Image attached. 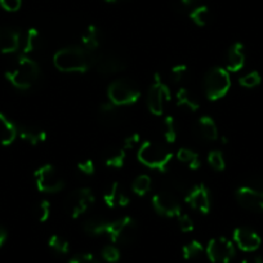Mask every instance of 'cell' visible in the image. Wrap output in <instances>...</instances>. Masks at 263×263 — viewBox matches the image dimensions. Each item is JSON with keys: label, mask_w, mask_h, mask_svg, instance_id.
<instances>
[{"label": "cell", "mask_w": 263, "mask_h": 263, "mask_svg": "<svg viewBox=\"0 0 263 263\" xmlns=\"http://www.w3.org/2000/svg\"><path fill=\"white\" fill-rule=\"evenodd\" d=\"M93 54L83 47L62 48L55 52L53 63L62 72H85L92 66Z\"/></svg>", "instance_id": "1"}, {"label": "cell", "mask_w": 263, "mask_h": 263, "mask_svg": "<svg viewBox=\"0 0 263 263\" xmlns=\"http://www.w3.org/2000/svg\"><path fill=\"white\" fill-rule=\"evenodd\" d=\"M40 67L34 60L21 55L17 58L6 71V78L17 89H30L37 82Z\"/></svg>", "instance_id": "2"}, {"label": "cell", "mask_w": 263, "mask_h": 263, "mask_svg": "<svg viewBox=\"0 0 263 263\" xmlns=\"http://www.w3.org/2000/svg\"><path fill=\"white\" fill-rule=\"evenodd\" d=\"M137 156L140 163H142L143 165L164 172L168 168L169 163L173 158V154L161 143L146 141L138 150Z\"/></svg>", "instance_id": "3"}, {"label": "cell", "mask_w": 263, "mask_h": 263, "mask_svg": "<svg viewBox=\"0 0 263 263\" xmlns=\"http://www.w3.org/2000/svg\"><path fill=\"white\" fill-rule=\"evenodd\" d=\"M231 87V79L227 70L222 67H213L204 78V90L211 101H217L224 97Z\"/></svg>", "instance_id": "4"}, {"label": "cell", "mask_w": 263, "mask_h": 263, "mask_svg": "<svg viewBox=\"0 0 263 263\" xmlns=\"http://www.w3.org/2000/svg\"><path fill=\"white\" fill-rule=\"evenodd\" d=\"M108 101L116 106L133 105L140 98L141 92L137 85L130 80L118 79L108 85Z\"/></svg>", "instance_id": "5"}, {"label": "cell", "mask_w": 263, "mask_h": 263, "mask_svg": "<svg viewBox=\"0 0 263 263\" xmlns=\"http://www.w3.org/2000/svg\"><path fill=\"white\" fill-rule=\"evenodd\" d=\"M138 234V226L132 217H123L114 222H108L106 235L111 241L119 245H129L135 241Z\"/></svg>", "instance_id": "6"}, {"label": "cell", "mask_w": 263, "mask_h": 263, "mask_svg": "<svg viewBox=\"0 0 263 263\" xmlns=\"http://www.w3.org/2000/svg\"><path fill=\"white\" fill-rule=\"evenodd\" d=\"M171 90L169 87L163 82L160 74L156 72L154 75V84L151 85L147 93V107L151 114L156 116L163 115L166 103L171 101Z\"/></svg>", "instance_id": "7"}, {"label": "cell", "mask_w": 263, "mask_h": 263, "mask_svg": "<svg viewBox=\"0 0 263 263\" xmlns=\"http://www.w3.org/2000/svg\"><path fill=\"white\" fill-rule=\"evenodd\" d=\"M93 203H95L93 191L88 187H83V189L75 190L67 196L65 209L72 218H78L84 214L92 206Z\"/></svg>", "instance_id": "8"}, {"label": "cell", "mask_w": 263, "mask_h": 263, "mask_svg": "<svg viewBox=\"0 0 263 263\" xmlns=\"http://www.w3.org/2000/svg\"><path fill=\"white\" fill-rule=\"evenodd\" d=\"M35 179H36V186L40 191L48 192V194H55L61 191L65 186L62 177L60 176L53 165H43L35 172Z\"/></svg>", "instance_id": "9"}, {"label": "cell", "mask_w": 263, "mask_h": 263, "mask_svg": "<svg viewBox=\"0 0 263 263\" xmlns=\"http://www.w3.org/2000/svg\"><path fill=\"white\" fill-rule=\"evenodd\" d=\"M206 255L212 263H230L235 257V247L226 237H216L206 245Z\"/></svg>", "instance_id": "10"}, {"label": "cell", "mask_w": 263, "mask_h": 263, "mask_svg": "<svg viewBox=\"0 0 263 263\" xmlns=\"http://www.w3.org/2000/svg\"><path fill=\"white\" fill-rule=\"evenodd\" d=\"M92 65L95 66V69L97 70L98 74L105 75V77L114 75L125 69V61L120 55L108 52L93 55Z\"/></svg>", "instance_id": "11"}, {"label": "cell", "mask_w": 263, "mask_h": 263, "mask_svg": "<svg viewBox=\"0 0 263 263\" xmlns=\"http://www.w3.org/2000/svg\"><path fill=\"white\" fill-rule=\"evenodd\" d=\"M153 206L159 214L165 217H178L182 213L179 201L169 192L163 191L154 195Z\"/></svg>", "instance_id": "12"}, {"label": "cell", "mask_w": 263, "mask_h": 263, "mask_svg": "<svg viewBox=\"0 0 263 263\" xmlns=\"http://www.w3.org/2000/svg\"><path fill=\"white\" fill-rule=\"evenodd\" d=\"M186 203L195 211L206 214L211 211V195L204 183L196 184L189 191L186 196Z\"/></svg>", "instance_id": "13"}, {"label": "cell", "mask_w": 263, "mask_h": 263, "mask_svg": "<svg viewBox=\"0 0 263 263\" xmlns=\"http://www.w3.org/2000/svg\"><path fill=\"white\" fill-rule=\"evenodd\" d=\"M236 199L240 205L252 212H263V195L248 187L247 184L236 190Z\"/></svg>", "instance_id": "14"}, {"label": "cell", "mask_w": 263, "mask_h": 263, "mask_svg": "<svg viewBox=\"0 0 263 263\" xmlns=\"http://www.w3.org/2000/svg\"><path fill=\"white\" fill-rule=\"evenodd\" d=\"M234 240L237 247L244 252H254L262 242L259 235L247 227H237L234 231Z\"/></svg>", "instance_id": "15"}, {"label": "cell", "mask_w": 263, "mask_h": 263, "mask_svg": "<svg viewBox=\"0 0 263 263\" xmlns=\"http://www.w3.org/2000/svg\"><path fill=\"white\" fill-rule=\"evenodd\" d=\"M103 200L108 208H115L116 205L126 206L129 204V197L124 194L123 190H120L118 182H112L106 187Z\"/></svg>", "instance_id": "16"}, {"label": "cell", "mask_w": 263, "mask_h": 263, "mask_svg": "<svg viewBox=\"0 0 263 263\" xmlns=\"http://www.w3.org/2000/svg\"><path fill=\"white\" fill-rule=\"evenodd\" d=\"M245 65V54L244 45L241 43H235L227 52L226 58V69L227 71L236 72L244 67Z\"/></svg>", "instance_id": "17"}, {"label": "cell", "mask_w": 263, "mask_h": 263, "mask_svg": "<svg viewBox=\"0 0 263 263\" xmlns=\"http://www.w3.org/2000/svg\"><path fill=\"white\" fill-rule=\"evenodd\" d=\"M20 47V34L9 27H0V52L13 53Z\"/></svg>", "instance_id": "18"}, {"label": "cell", "mask_w": 263, "mask_h": 263, "mask_svg": "<svg viewBox=\"0 0 263 263\" xmlns=\"http://www.w3.org/2000/svg\"><path fill=\"white\" fill-rule=\"evenodd\" d=\"M17 133L20 137L26 142L31 143V145H39V143L44 142L47 140V133L43 129L37 128L34 125H21L17 128Z\"/></svg>", "instance_id": "19"}, {"label": "cell", "mask_w": 263, "mask_h": 263, "mask_svg": "<svg viewBox=\"0 0 263 263\" xmlns=\"http://www.w3.org/2000/svg\"><path fill=\"white\" fill-rule=\"evenodd\" d=\"M197 135L200 136L203 140L206 141H216L218 138V128L211 116H203L199 119L196 125Z\"/></svg>", "instance_id": "20"}, {"label": "cell", "mask_w": 263, "mask_h": 263, "mask_svg": "<svg viewBox=\"0 0 263 263\" xmlns=\"http://www.w3.org/2000/svg\"><path fill=\"white\" fill-rule=\"evenodd\" d=\"M17 128L6 115L0 112V145L8 146L14 142L17 137Z\"/></svg>", "instance_id": "21"}, {"label": "cell", "mask_w": 263, "mask_h": 263, "mask_svg": "<svg viewBox=\"0 0 263 263\" xmlns=\"http://www.w3.org/2000/svg\"><path fill=\"white\" fill-rule=\"evenodd\" d=\"M126 153L123 147L119 146H110L103 154V160L106 165L111 168H121L125 163Z\"/></svg>", "instance_id": "22"}, {"label": "cell", "mask_w": 263, "mask_h": 263, "mask_svg": "<svg viewBox=\"0 0 263 263\" xmlns=\"http://www.w3.org/2000/svg\"><path fill=\"white\" fill-rule=\"evenodd\" d=\"M108 222L102 217H90L84 222V230L87 234L98 236V235L106 234Z\"/></svg>", "instance_id": "23"}, {"label": "cell", "mask_w": 263, "mask_h": 263, "mask_svg": "<svg viewBox=\"0 0 263 263\" xmlns=\"http://www.w3.org/2000/svg\"><path fill=\"white\" fill-rule=\"evenodd\" d=\"M83 45L87 50L93 52L97 49L101 44V32L96 26H89L82 36Z\"/></svg>", "instance_id": "24"}, {"label": "cell", "mask_w": 263, "mask_h": 263, "mask_svg": "<svg viewBox=\"0 0 263 263\" xmlns=\"http://www.w3.org/2000/svg\"><path fill=\"white\" fill-rule=\"evenodd\" d=\"M177 105H178L179 107L187 108V110L192 111V112L197 111L199 107H200V105H199L196 98H195L186 88H181V89L177 92Z\"/></svg>", "instance_id": "25"}, {"label": "cell", "mask_w": 263, "mask_h": 263, "mask_svg": "<svg viewBox=\"0 0 263 263\" xmlns=\"http://www.w3.org/2000/svg\"><path fill=\"white\" fill-rule=\"evenodd\" d=\"M177 158L181 163L186 164L190 169H197L201 164L199 155L190 148H179L177 153Z\"/></svg>", "instance_id": "26"}, {"label": "cell", "mask_w": 263, "mask_h": 263, "mask_svg": "<svg viewBox=\"0 0 263 263\" xmlns=\"http://www.w3.org/2000/svg\"><path fill=\"white\" fill-rule=\"evenodd\" d=\"M100 116H101V120L103 123H108V124H112L114 121L118 120V106L114 105L112 102H105L100 106Z\"/></svg>", "instance_id": "27"}, {"label": "cell", "mask_w": 263, "mask_h": 263, "mask_svg": "<svg viewBox=\"0 0 263 263\" xmlns=\"http://www.w3.org/2000/svg\"><path fill=\"white\" fill-rule=\"evenodd\" d=\"M190 17H191L192 21L197 25V26H206L211 21V11L206 6H200L196 7L194 11L190 13Z\"/></svg>", "instance_id": "28"}, {"label": "cell", "mask_w": 263, "mask_h": 263, "mask_svg": "<svg viewBox=\"0 0 263 263\" xmlns=\"http://www.w3.org/2000/svg\"><path fill=\"white\" fill-rule=\"evenodd\" d=\"M203 252V244H201L200 241H197V240H192L191 242H189V244H186L182 248V255H183L184 259L187 260L196 259L197 257H200Z\"/></svg>", "instance_id": "29"}, {"label": "cell", "mask_w": 263, "mask_h": 263, "mask_svg": "<svg viewBox=\"0 0 263 263\" xmlns=\"http://www.w3.org/2000/svg\"><path fill=\"white\" fill-rule=\"evenodd\" d=\"M132 190L136 195H140V196H143V195L147 194L151 190V178L147 174H141L137 178L133 181L132 183Z\"/></svg>", "instance_id": "30"}, {"label": "cell", "mask_w": 263, "mask_h": 263, "mask_svg": "<svg viewBox=\"0 0 263 263\" xmlns=\"http://www.w3.org/2000/svg\"><path fill=\"white\" fill-rule=\"evenodd\" d=\"M42 44V37H40V32L36 29H30L27 31L26 40H25V47L24 52L25 53H31L34 50H36L37 48Z\"/></svg>", "instance_id": "31"}, {"label": "cell", "mask_w": 263, "mask_h": 263, "mask_svg": "<svg viewBox=\"0 0 263 263\" xmlns=\"http://www.w3.org/2000/svg\"><path fill=\"white\" fill-rule=\"evenodd\" d=\"M48 245L58 254H67L70 250L69 241L63 239L62 236H58V235H52L48 240Z\"/></svg>", "instance_id": "32"}, {"label": "cell", "mask_w": 263, "mask_h": 263, "mask_svg": "<svg viewBox=\"0 0 263 263\" xmlns=\"http://www.w3.org/2000/svg\"><path fill=\"white\" fill-rule=\"evenodd\" d=\"M163 132L164 138L168 143L176 142L177 140V128L176 121H174L173 116H166L163 121Z\"/></svg>", "instance_id": "33"}, {"label": "cell", "mask_w": 263, "mask_h": 263, "mask_svg": "<svg viewBox=\"0 0 263 263\" xmlns=\"http://www.w3.org/2000/svg\"><path fill=\"white\" fill-rule=\"evenodd\" d=\"M208 163L214 171H223L224 166H226V163H224L223 154L218 150H213L208 154Z\"/></svg>", "instance_id": "34"}, {"label": "cell", "mask_w": 263, "mask_h": 263, "mask_svg": "<svg viewBox=\"0 0 263 263\" xmlns=\"http://www.w3.org/2000/svg\"><path fill=\"white\" fill-rule=\"evenodd\" d=\"M260 82H262V78H260V74L258 71L249 72V74H247V75H244L242 78H240V80H239V83L241 87L249 88V89L258 87V85L260 84Z\"/></svg>", "instance_id": "35"}, {"label": "cell", "mask_w": 263, "mask_h": 263, "mask_svg": "<svg viewBox=\"0 0 263 263\" xmlns=\"http://www.w3.org/2000/svg\"><path fill=\"white\" fill-rule=\"evenodd\" d=\"M101 255L108 263H116L120 259V252L114 245H107V247L103 248L102 252H101Z\"/></svg>", "instance_id": "36"}, {"label": "cell", "mask_w": 263, "mask_h": 263, "mask_svg": "<svg viewBox=\"0 0 263 263\" xmlns=\"http://www.w3.org/2000/svg\"><path fill=\"white\" fill-rule=\"evenodd\" d=\"M187 74H189V69H187L186 65H177L174 66L171 71L172 80H173L176 84H179V83H183L186 80Z\"/></svg>", "instance_id": "37"}, {"label": "cell", "mask_w": 263, "mask_h": 263, "mask_svg": "<svg viewBox=\"0 0 263 263\" xmlns=\"http://www.w3.org/2000/svg\"><path fill=\"white\" fill-rule=\"evenodd\" d=\"M36 216L40 222H47L50 217V203L47 200H43L36 206Z\"/></svg>", "instance_id": "38"}, {"label": "cell", "mask_w": 263, "mask_h": 263, "mask_svg": "<svg viewBox=\"0 0 263 263\" xmlns=\"http://www.w3.org/2000/svg\"><path fill=\"white\" fill-rule=\"evenodd\" d=\"M177 218H178V227L182 232L194 231L195 224H194V221H192L191 217L187 216V214L181 213L178 217H177Z\"/></svg>", "instance_id": "39"}, {"label": "cell", "mask_w": 263, "mask_h": 263, "mask_svg": "<svg viewBox=\"0 0 263 263\" xmlns=\"http://www.w3.org/2000/svg\"><path fill=\"white\" fill-rule=\"evenodd\" d=\"M69 263H100L97 258L90 253H82V254H77L69 260Z\"/></svg>", "instance_id": "40"}, {"label": "cell", "mask_w": 263, "mask_h": 263, "mask_svg": "<svg viewBox=\"0 0 263 263\" xmlns=\"http://www.w3.org/2000/svg\"><path fill=\"white\" fill-rule=\"evenodd\" d=\"M21 4L22 0H0V7L7 12H17Z\"/></svg>", "instance_id": "41"}, {"label": "cell", "mask_w": 263, "mask_h": 263, "mask_svg": "<svg viewBox=\"0 0 263 263\" xmlns=\"http://www.w3.org/2000/svg\"><path fill=\"white\" fill-rule=\"evenodd\" d=\"M140 141H141L140 135H138V133H133V135L128 136V137H126L125 140H124L123 148L125 151L126 150H132V148H135L136 146H137L138 143H140Z\"/></svg>", "instance_id": "42"}, {"label": "cell", "mask_w": 263, "mask_h": 263, "mask_svg": "<svg viewBox=\"0 0 263 263\" xmlns=\"http://www.w3.org/2000/svg\"><path fill=\"white\" fill-rule=\"evenodd\" d=\"M78 169H79L82 173L87 174V176H92L96 171V166L92 160H84V161H80V163L78 164Z\"/></svg>", "instance_id": "43"}, {"label": "cell", "mask_w": 263, "mask_h": 263, "mask_svg": "<svg viewBox=\"0 0 263 263\" xmlns=\"http://www.w3.org/2000/svg\"><path fill=\"white\" fill-rule=\"evenodd\" d=\"M248 187H250L252 190L257 191L258 194L263 195V179L262 178H254L247 184Z\"/></svg>", "instance_id": "44"}, {"label": "cell", "mask_w": 263, "mask_h": 263, "mask_svg": "<svg viewBox=\"0 0 263 263\" xmlns=\"http://www.w3.org/2000/svg\"><path fill=\"white\" fill-rule=\"evenodd\" d=\"M241 263H263V260L258 255H252V257H247L245 259H242Z\"/></svg>", "instance_id": "45"}, {"label": "cell", "mask_w": 263, "mask_h": 263, "mask_svg": "<svg viewBox=\"0 0 263 263\" xmlns=\"http://www.w3.org/2000/svg\"><path fill=\"white\" fill-rule=\"evenodd\" d=\"M7 240V232L3 227H0V248L3 247V244Z\"/></svg>", "instance_id": "46"}, {"label": "cell", "mask_w": 263, "mask_h": 263, "mask_svg": "<svg viewBox=\"0 0 263 263\" xmlns=\"http://www.w3.org/2000/svg\"><path fill=\"white\" fill-rule=\"evenodd\" d=\"M197 2H200V0H182V3L186 6H192V4H196Z\"/></svg>", "instance_id": "47"}, {"label": "cell", "mask_w": 263, "mask_h": 263, "mask_svg": "<svg viewBox=\"0 0 263 263\" xmlns=\"http://www.w3.org/2000/svg\"><path fill=\"white\" fill-rule=\"evenodd\" d=\"M108 3H118V2H123V0H106Z\"/></svg>", "instance_id": "48"}]
</instances>
